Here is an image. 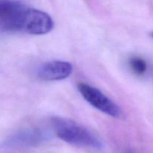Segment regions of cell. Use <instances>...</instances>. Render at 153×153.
Instances as JSON below:
<instances>
[{
	"label": "cell",
	"mask_w": 153,
	"mask_h": 153,
	"mask_svg": "<svg viewBox=\"0 0 153 153\" xmlns=\"http://www.w3.org/2000/svg\"><path fill=\"white\" fill-rule=\"evenodd\" d=\"M151 35H152V37H153V32L152 33V34H151Z\"/></svg>",
	"instance_id": "cell-9"
},
{
	"label": "cell",
	"mask_w": 153,
	"mask_h": 153,
	"mask_svg": "<svg viewBox=\"0 0 153 153\" xmlns=\"http://www.w3.org/2000/svg\"><path fill=\"white\" fill-rule=\"evenodd\" d=\"M129 65L131 70L137 76H142L147 70L146 61L140 57H133L129 60Z\"/></svg>",
	"instance_id": "cell-7"
},
{
	"label": "cell",
	"mask_w": 153,
	"mask_h": 153,
	"mask_svg": "<svg viewBox=\"0 0 153 153\" xmlns=\"http://www.w3.org/2000/svg\"><path fill=\"white\" fill-rule=\"evenodd\" d=\"M52 124L55 134L61 140L81 147L101 149V140L88 128L67 118L53 117Z\"/></svg>",
	"instance_id": "cell-1"
},
{
	"label": "cell",
	"mask_w": 153,
	"mask_h": 153,
	"mask_svg": "<svg viewBox=\"0 0 153 153\" xmlns=\"http://www.w3.org/2000/svg\"><path fill=\"white\" fill-rule=\"evenodd\" d=\"M73 72L70 63L53 61L43 64L37 70V76L44 81H60L68 78Z\"/></svg>",
	"instance_id": "cell-6"
},
{
	"label": "cell",
	"mask_w": 153,
	"mask_h": 153,
	"mask_svg": "<svg viewBox=\"0 0 153 153\" xmlns=\"http://www.w3.org/2000/svg\"><path fill=\"white\" fill-rule=\"evenodd\" d=\"M24 4L11 0H0V26L5 31H19L24 12Z\"/></svg>",
	"instance_id": "cell-5"
},
{
	"label": "cell",
	"mask_w": 153,
	"mask_h": 153,
	"mask_svg": "<svg viewBox=\"0 0 153 153\" xmlns=\"http://www.w3.org/2000/svg\"><path fill=\"white\" fill-rule=\"evenodd\" d=\"M49 138V134L39 128H25L10 134L3 141L4 149H19L34 147L43 143Z\"/></svg>",
	"instance_id": "cell-3"
},
{
	"label": "cell",
	"mask_w": 153,
	"mask_h": 153,
	"mask_svg": "<svg viewBox=\"0 0 153 153\" xmlns=\"http://www.w3.org/2000/svg\"><path fill=\"white\" fill-rule=\"evenodd\" d=\"M53 27V20L48 13L37 9L27 7L24 13L21 31L40 35L50 32Z\"/></svg>",
	"instance_id": "cell-4"
},
{
	"label": "cell",
	"mask_w": 153,
	"mask_h": 153,
	"mask_svg": "<svg viewBox=\"0 0 153 153\" xmlns=\"http://www.w3.org/2000/svg\"><path fill=\"white\" fill-rule=\"evenodd\" d=\"M124 153H136L134 152V150H132V149H127V150H126Z\"/></svg>",
	"instance_id": "cell-8"
},
{
	"label": "cell",
	"mask_w": 153,
	"mask_h": 153,
	"mask_svg": "<svg viewBox=\"0 0 153 153\" xmlns=\"http://www.w3.org/2000/svg\"><path fill=\"white\" fill-rule=\"evenodd\" d=\"M78 90L90 105L111 117L120 118L122 111L117 104L97 88L86 83H79Z\"/></svg>",
	"instance_id": "cell-2"
}]
</instances>
